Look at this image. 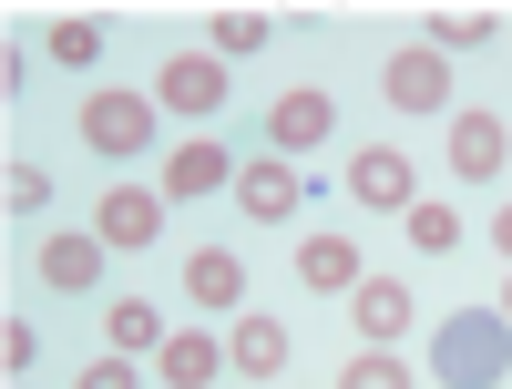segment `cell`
<instances>
[{
    "mask_svg": "<svg viewBox=\"0 0 512 389\" xmlns=\"http://www.w3.org/2000/svg\"><path fill=\"white\" fill-rule=\"evenodd\" d=\"M226 52H267V11H216V62Z\"/></svg>",
    "mask_w": 512,
    "mask_h": 389,
    "instance_id": "ffe728a7",
    "label": "cell"
},
{
    "mask_svg": "<svg viewBox=\"0 0 512 389\" xmlns=\"http://www.w3.org/2000/svg\"><path fill=\"white\" fill-rule=\"evenodd\" d=\"M164 308H144V297H113V359H144V349H164Z\"/></svg>",
    "mask_w": 512,
    "mask_h": 389,
    "instance_id": "2e32d148",
    "label": "cell"
},
{
    "mask_svg": "<svg viewBox=\"0 0 512 389\" xmlns=\"http://www.w3.org/2000/svg\"><path fill=\"white\" fill-rule=\"evenodd\" d=\"M226 369L277 379V369H287V328H277V318H236V328H226Z\"/></svg>",
    "mask_w": 512,
    "mask_h": 389,
    "instance_id": "5bb4252c",
    "label": "cell"
},
{
    "mask_svg": "<svg viewBox=\"0 0 512 389\" xmlns=\"http://www.w3.org/2000/svg\"><path fill=\"white\" fill-rule=\"evenodd\" d=\"M236 205L256 215V226H287V215L308 205V175H297L287 154H256V164H236Z\"/></svg>",
    "mask_w": 512,
    "mask_h": 389,
    "instance_id": "277c9868",
    "label": "cell"
},
{
    "mask_svg": "<svg viewBox=\"0 0 512 389\" xmlns=\"http://www.w3.org/2000/svg\"><path fill=\"white\" fill-rule=\"evenodd\" d=\"M154 113H185V123L226 113V62H216V52H175V62H154Z\"/></svg>",
    "mask_w": 512,
    "mask_h": 389,
    "instance_id": "7a4b0ae2",
    "label": "cell"
},
{
    "mask_svg": "<svg viewBox=\"0 0 512 389\" xmlns=\"http://www.w3.org/2000/svg\"><path fill=\"white\" fill-rule=\"evenodd\" d=\"M103 236H52L41 246V287H62V297H82V287H103Z\"/></svg>",
    "mask_w": 512,
    "mask_h": 389,
    "instance_id": "4fadbf2b",
    "label": "cell"
},
{
    "mask_svg": "<svg viewBox=\"0 0 512 389\" xmlns=\"http://www.w3.org/2000/svg\"><path fill=\"white\" fill-rule=\"evenodd\" d=\"M0 359H11V379H21V369H31V359H41V338H31V328H21V318H11V328H0Z\"/></svg>",
    "mask_w": 512,
    "mask_h": 389,
    "instance_id": "cb8c5ba5",
    "label": "cell"
},
{
    "mask_svg": "<svg viewBox=\"0 0 512 389\" xmlns=\"http://www.w3.org/2000/svg\"><path fill=\"white\" fill-rule=\"evenodd\" d=\"M502 154H512V134H502V113H451V175H472V185H492V175H502Z\"/></svg>",
    "mask_w": 512,
    "mask_h": 389,
    "instance_id": "30bf717a",
    "label": "cell"
},
{
    "mask_svg": "<svg viewBox=\"0 0 512 389\" xmlns=\"http://www.w3.org/2000/svg\"><path fill=\"white\" fill-rule=\"evenodd\" d=\"M492 256H502V267H512V195L492 205Z\"/></svg>",
    "mask_w": 512,
    "mask_h": 389,
    "instance_id": "d4e9b609",
    "label": "cell"
},
{
    "mask_svg": "<svg viewBox=\"0 0 512 389\" xmlns=\"http://www.w3.org/2000/svg\"><path fill=\"white\" fill-rule=\"evenodd\" d=\"M72 389H144V379H134V359H93V369H82Z\"/></svg>",
    "mask_w": 512,
    "mask_h": 389,
    "instance_id": "603a6c76",
    "label": "cell"
},
{
    "mask_svg": "<svg viewBox=\"0 0 512 389\" xmlns=\"http://www.w3.org/2000/svg\"><path fill=\"white\" fill-rule=\"evenodd\" d=\"M52 62H72V72L103 62V31H93V21H52Z\"/></svg>",
    "mask_w": 512,
    "mask_h": 389,
    "instance_id": "44dd1931",
    "label": "cell"
},
{
    "mask_svg": "<svg viewBox=\"0 0 512 389\" xmlns=\"http://www.w3.org/2000/svg\"><path fill=\"white\" fill-rule=\"evenodd\" d=\"M369 267H359V246L349 236H308V246H297V287H318V297H349Z\"/></svg>",
    "mask_w": 512,
    "mask_h": 389,
    "instance_id": "7c38bea8",
    "label": "cell"
},
{
    "mask_svg": "<svg viewBox=\"0 0 512 389\" xmlns=\"http://www.w3.org/2000/svg\"><path fill=\"white\" fill-rule=\"evenodd\" d=\"M154 369H164V389H216V379H226V349H216L205 328H175V338L154 349Z\"/></svg>",
    "mask_w": 512,
    "mask_h": 389,
    "instance_id": "8fae6325",
    "label": "cell"
},
{
    "mask_svg": "<svg viewBox=\"0 0 512 389\" xmlns=\"http://www.w3.org/2000/svg\"><path fill=\"white\" fill-rule=\"evenodd\" d=\"M349 318H359L369 349H400V338H410V287L400 277H359L349 287Z\"/></svg>",
    "mask_w": 512,
    "mask_h": 389,
    "instance_id": "9c48e42d",
    "label": "cell"
},
{
    "mask_svg": "<svg viewBox=\"0 0 512 389\" xmlns=\"http://www.w3.org/2000/svg\"><path fill=\"white\" fill-rule=\"evenodd\" d=\"M185 297H195V308H236V297H246V267H236L226 246H195V256H185Z\"/></svg>",
    "mask_w": 512,
    "mask_h": 389,
    "instance_id": "9a60e30c",
    "label": "cell"
},
{
    "mask_svg": "<svg viewBox=\"0 0 512 389\" xmlns=\"http://www.w3.org/2000/svg\"><path fill=\"white\" fill-rule=\"evenodd\" d=\"M379 93H390V113H451V52H431V41L390 52L379 62Z\"/></svg>",
    "mask_w": 512,
    "mask_h": 389,
    "instance_id": "6da1fadb",
    "label": "cell"
},
{
    "mask_svg": "<svg viewBox=\"0 0 512 389\" xmlns=\"http://www.w3.org/2000/svg\"><path fill=\"white\" fill-rule=\"evenodd\" d=\"M328 134H338V103H328V93H277V103H267V144H277L287 164L308 154V144H328Z\"/></svg>",
    "mask_w": 512,
    "mask_h": 389,
    "instance_id": "ba28073f",
    "label": "cell"
},
{
    "mask_svg": "<svg viewBox=\"0 0 512 389\" xmlns=\"http://www.w3.org/2000/svg\"><path fill=\"white\" fill-rule=\"evenodd\" d=\"M400 236H410L420 256H451V246H461V215H451L441 195H410V215H400Z\"/></svg>",
    "mask_w": 512,
    "mask_h": 389,
    "instance_id": "e0dca14e",
    "label": "cell"
},
{
    "mask_svg": "<svg viewBox=\"0 0 512 389\" xmlns=\"http://www.w3.org/2000/svg\"><path fill=\"white\" fill-rule=\"evenodd\" d=\"M338 389H420V379H410V369H400L390 349H359L349 369H338Z\"/></svg>",
    "mask_w": 512,
    "mask_h": 389,
    "instance_id": "d6986e66",
    "label": "cell"
},
{
    "mask_svg": "<svg viewBox=\"0 0 512 389\" xmlns=\"http://www.w3.org/2000/svg\"><path fill=\"white\" fill-rule=\"evenodd\" d=\"M502 318H512V297H502Z\"/></svg>",
    "mask_w": 512,
    "mask_h": 389,
    "instance_id": "484cf974",
    "label": "cell"
},
{
    "mask_svg": "<svg viewBox=\"0 0 512 389\" xmlns=\"http://www.w3.org/2000/svg\"><path fill=\"white\" fill-rule=\"evenodd\" d=\"M93 236H103L113 256H134V246H154V236H164V195H144V185H113V195L93 205Z\"/></svg>",
    "mask_w": 512,
    "mask_h": 389,
    "instance_id": "8992f818",
    "label": "cell"
},
{
    "mask_svg": "<svg viewBox=\"0 0 512 389\" xmlns=\"http://www.w3.org/2000/svg\"><path fill=\"white\" fill-rule=\"evenodd\" d=\"M349 195L379 205V215H410L420 175H410V154H400V144H359V154H349Z\"/></svg>",
    "mask_w": 512,
    "mask_h": 389,
    "instance_id": "5b68a950",
    "label": "cell"
},
{
    "mask_svg": "<svg viewBox=\"0 0 512 389\" xmlns=\"http://www.w3.org/2000/svg\"><path fill=\"white\" fill-rule=\"evenodd\" d=\"M226 185H236L226 144H164V205H195V195H226Z\"/></svg>",
    "mask_w": 512,
    "mask_h": 389,
    "instance_id": "52a82bcc",
    "label": "cell"
},
{
    "mask_svg": "<svg viewBox=\"0 0 512 389\" xmlns=\"http://www.w3.org/2000/svg\"><path fill=\"white\" fill-rule=\"evenodd\" d=\"M82 144H93L103 164L113 154H144L154 144V93H113V82H103V93L82 103Z\"/></svg>",
    "mask_w": 512,
    "mask_h": 389,
    "instance_id": "3957f363",
    "label": "cell"
},
{
    "mask_svg": "<svg viewBox=\"0 0 512 389\" xmlns=\"http://www.w3.org/2000/svg\"><path fill=\"white\" fill-rule=\"evenodd\" d=\"M0 205H11V215H41V205H52V175H41V164H11V185H0Z\"/></svg>",
    "mask_w": 512,
    "mask_h": 389,
    "instance_id": "7402d4cb",
    "label": "cell"
},
{
    "mask_svg": "<svg viewBox=\"0 0 512 389\" xmlns=\"http://www.w3.org/2000/svg\"><path fill=\"white\" fill-rule=\"evenodd\" d=\"M492 41H502L492 11H441V21H431V52H492Z\"/></svg>",
    "mask_w": 512,
    "mask_h": 389,
    "instance_id": "ac0fdd59",
    "label": "cell"
}]
</instances>
